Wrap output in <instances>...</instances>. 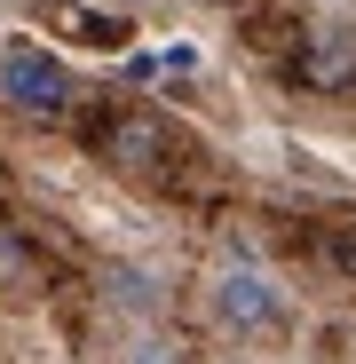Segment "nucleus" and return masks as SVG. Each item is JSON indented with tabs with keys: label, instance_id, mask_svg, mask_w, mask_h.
<instances>
[{
	"label": "nucleus",
	"instance_id": "obj_1",
	"mask_svg": "<svg viewBox=\"0 0 356 364\" xmlns=\"http://www.w3.org/2000/svg\"><path fill=\"white\" fill-rule=\"evenodd\" d=\"M87 151L111 174H127V182H174L190 166V135L166 111H151V103H103L87 119Z\"/></svg>",
	"mask_w": 356,
	"mask_h": 364
},
{
	"label": "nucleus",
	"instance_id": "obj_4",
	"mask_svg": "<svg viewBox=\"0 0 356 364\" xmlns=\"http://www.w3.org/2000/svg\"><path fill=\"white\" fill-rule=\"evenodd\" d=\"M135 364H183V356H174L166 341H151V348H135Z\"/></svg>",
	"mask_w": 356,
	"mask_h": 364
},
{
	"label": "nucleus",
	"instance_id": "obj_3",
	"mask_svg": "<svg viewBox=\"0 0 356 364\" xmlns=\"http://www.w3.org/2000/svg\"><path fill=\"white\" fill-rule=\"evenodd\" d=\"M0 103L16 119H32V127H72L87 95H80V80L55 64L48 48L16 40V48H0Z\"/></svg>",
	"mask_w": 356,
	"mask_h": 364
},
{
	"label": "nucleus",
	"instance_id": "obj_2",
	"mask_svg": "<svg viewBox=\"0 0 356 364\" xmlns=\"http://www.w3.org/2000/svg\"><path fill=\"white\" fill-rule=\"evenodd\" d=\"M206 317L230 341H285L293 333V293L254 262H222V269H206Z\"/></svg>",
	"mask_w": 356,
	"mask_h": 364
}]
</instances>
